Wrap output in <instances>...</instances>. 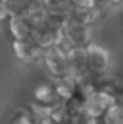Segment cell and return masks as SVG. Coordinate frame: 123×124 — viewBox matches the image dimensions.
<instances>
[{
  "label": "cell",
  "instance_id": "1",
  "mask_svg": "<svg viewBox=\"0 0 123 124\" xmlns=\"http://www.w3.org/2000/svg\"><path fill=\"white\" fill-rule=\"evenodd\" d=\"M111 66V55L107 50L89 44L86 48V73L87 75H104Z\"/></svg>",
  "mask_w": 123,
  "mask_h": 124
},
{
  "label": "cell",
  "instance_id": "2",
  "mask_svg": "<svg viewBox=\"0 0 123 124\" xmlns=\"http://www.w3.org/2000/svg\"><path fill=\"white\" fill-rule=\"evenodd\" d=\"M9 30L14 41H29L32 36V27L25 16H11L9 18Z\"/></svg>",
  "mask_w": 123,
  "mask_h": 124
},
{
  "label": "cell",
  "instance_id": "3",
  "mask_svg": "<svg viewBox=\"0 0 123 124\" xmlns=\"http://www.w3.org/2000/svg\"><path fill=\"white\" fill-rule=\"evenodd\" d=\"M9 18V9H7V2L0 0V21Z\"/></svg>",
  "mask_w": 123,
  "mask_h": 124
},
{
  "label": "cell",
  "instance_id": "4",
  "mask_svg": "<svg viewBox=\"0 0 123 124\" xmlns=\"http://www.w3.org/2000/svg\"><path fill=\"white\" fill-rule=\"evenodd\" d=\"M13 124H36L34 121L30 119V117H27V115H23V117H20V119H16Z\"/></svg>",
  "mask_w": 123,
  "mask_h": 124
}]
</instances>
